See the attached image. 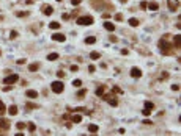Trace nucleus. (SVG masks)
Masks as SVG:
<instances>
[{"mask_svg":"<svg viewBox=\"0 0 181 136\" xmlns=\"http://www.w3.org/2000/svg\"><path fill=\"white\" fill-rule=\"evenodd\" d=\"M88 70H90V72H95L96 67H95V66H88Z\"/></svg>","mask_w":181,"mask_h":136,"instance_id":"obj_40","label":"nucleus"},{"mask_svg":"<svg viewBox=\"0 0 181 136\" xmlns=\"http://www.w3.org/2000/svg\"><path fill=\"white\" fill-rule=\"evenodd\" d=\"M3 91H5V92H8V91H11V85H6V86L3 88Z\"/></svg>","mask_w":181,"mask_h":136,"instance_id":"obj_37","label":"nucleus"},{"mask_svg":"<svg viewBox=\"0 0 181 136\" xmlns=\"http://www.w3.org/2000/svg\"><path fill=\"white\" fill-rule=\"evenodd\" d=\"M145 108H148V110H153V108H154V105H153L151 102H147V103H145Z\"/></svg>","mask_w":181,"mask_h":136,"instance_id":"obj_33","label":"nucleus"},{"mask_svg":"<svg viewBox=\"0 0 181 136\" xmlns=\"http://www.w3.org/2000/svg\"><path fill=\"white\" fill-rule=\"evenodd\" d=\"M88 131H92V133H96V131H98V125H95V124L88 125Z\"/></svg>","mask_w":181,"mask_h":136,"instance_id":"obj_24","label":"nucleus"},{"mask_svg":"<svg viewBox=\"0 0 181 136\" xmlns=\"http://www.w3.org/2000/svg\"><path fill=\"white\" fill-rule=\"evenodd\" d=\"M27 3H29V5H30V3H33V0H27Z\"/></svg>","mask_w":181,"mask_h":136,"instance_id":"obj_46","label":"nucleus"},{"mask_svg":"<svg viewBox=\"0 0 181 136\" xmlns=\"http://www.w3.org/2000/svg\"><path fill=\"white\" fill-rule=\"evenodd\" d=\"M71 3H72V5H79L80 0H71Z\"/></svg>","mask_w":181,"mask_h":136,"instance_id":"obj_41","label":"nucleus"},{"mask_svg":"<svg viewBox=\"0 0 181 136\" xmlns=\"http://www.w3.org/2000/svg\"><path fill=\"white\" fill-rule=\"evenodd\" d=\"M38 69H40V64H38V63H32V64L29 66V70H30V72H36Z\"/></svg>","mask_w":181,"mask_h":136,"instance_id":"obj_18","label":"nucleus"},{"mask_svg":"<svg viewBox=\"0 0 181 136\" xmlns=\"http://www.w3.org/2000/svg\"><path fill=\"white\" fill-rule=\"evenodd\" d=\"M76 95H77V99H84L87 95V89H79V92Z\"/></svg>","mask_w":181,"mask_h":136,"instance_id":"obj_19","label":"nucleus"},{"mask_svg":"<svg viewBox=\"0 0 181 136\" xmlns=\"http://www.w3.org/2000/svg\"><path fill=\"white\" fill-rule=\"evenodd\" d=\"M120 2H121V3H126V2H128V0H120Z\"/></svg>","mask_w":181,"mask_h":136,"instance_id":"obj_47","label":"nucleus"},{"mask_svg":"<svg viewBox=\"0 0 181 136\" xmlns=\"http://www.w3.org/2000/svg\"><path fill=\"white\" fill-rule=\"evenodd\" d=\"M85 42L87 44H95L96 42V38H95V36H88V38L85 39Z\"/></svg>","mask_w":181,"mask_h":136,"instance_id":"obj_25","label":"nucleus"},{"mask_svg":"<svg viewBox=\"0 0 181 136\" xmlns=\"http://www.w3.org/2000/svg\"><path fill=\"white\" fill-rule=\"evenodd\" d=\"M49 28H52V30H58V28H60V24H58V22H50V24H49Z\"/></svg>","mask_w":181,"mask_h":136,"instance_id":"obj_21","label":"nucleus"},{"mask_svg":"<svg viewBox=\"0 0 181 136\" xmlns=\"http://www.w3.org/2000/svg\"><path fill=\"white\" fill-rule=\"evenodd\" d=\"M57 75H58V77H60V78H63V77H65V74H63V72H60V70H58V72H57Z\"/></svg>","mask_w":181,"mask_h":136,"instance_id":"obj_44","label":"nucleus"},{"mask_svg":"<svg viewBox=\"0 0 181 136\" xmlns=\"http://www.w3.org/2000/svg\"><path fill=\"white\" fill-rule=\"evenodd\" d=\"M27 108H29V110H35V108H38V106L35 103H27Z\"/></svg>","mask_w":181,"mask_h":136,"instance_id":"obj_35","label":"nucleus"},{"mask_svg":"<svg viewBox=\"0 0 181 136\" xmlns=\"http://www.w3.org/2000/svg\"><path fill=\"white\" fill-rule=\"evenodd\" d=\"M147 5H148L147 2H142V3H140V8H142V10H147Z\"/></svg>","mask_w":181,"mask_h":136,"instance_id":"obj_36","label":"nucleus"},{"mask_svg":"<svg viewBox=\"0 0 181 136\" xmlns=\"http://www.w3.org/2000/svg\"><path fill=\"white\" fill-rule=\"evenodd\" d=\"M104 28H106L107 31H113V30H115V25L110 24V22H104Z\"/></svg>","mask_w":181,"mask_h":136,"instance_id":"obj_17","label":"nucleus"},{"mask_svg":"<svg viewBox=\"0 0 181 136\" xmlns=\"http://www.w3.org/2000/svg\"><path fill=\"white\" fill-rule=\"evenodd\" d=\"M90 3H92L93 5V8H96V10H102V8L106 6V8H109V10H112V5L110 6H109V5H106L104 3V0H90Z\"/></svg>","mask_w":181,"mask_h":136,"instance_id":"obj_3","label":"nucleus"},{"mask_svg":"<svg viewBox=\"0 0 181 136\" xmlns=\"http://www.w3.org/2000/svg\"><path fill=\"white\" fill-rule=\"evenodd\" d=\"M71 70H72V72H77V70H79V67L74 64V66H71Z\"/></svg>","mask_w":181,"mask_h":136,"instance_id":"obj_38","label":"nucleus"},{"mask_svg":"<svg viewBox=\"0 0 181 136\" xmlns=\"http://www.w3.org/2000/svg\"><path fill=\"white\" fill-rule=\"evenodd\" d=\"M173 41H175V49L179 50V34H175L173 36Z\"/></svg>","mask_w":181,"mask_h":136,"instance_id":"obj_20","label":"nucleus"},{"mask_svg":"<svg viewBox=\"0 0 181 136\" xmlns=\"http://www.w3.org/2000/svg\"><path fill=\"white\" fill-rule=\"evenodd\" d=\"M131 77H132V78H140V77H142V70H140L139 67H132V69H131Z\"/></svg>","mask_w":181,"mask_h":136,"instance_id":"obj_8","label":"nucleus"},{"mask_svg":"<svg viewBox=\"0 0 181 136\" xmlns=\"http://www.w3.org/2000/svg\"><path fill=\"white\" fill-rule=\"evenodd\" d=\"M72 85H74L76 88H80V85H82V81H80V80H74V81H72Z\"/></svg>","mask_w":181,"mask_h":136,"instance_id":"obj_32","label":"nucleus"},{"mask_svg":"<svg viewBox=\"0 0 181 136\" xmlns=\"http://www.w3.org/2000/svg\"><path fill=\"white\" fill-rule=\"evenodd\" d=\"M102 99H104L106 102H109L112 106H117V105H118V100H117V97L113 95V92H106V94L102 95Z\"/></svg>","mask_w":181,"mask_h":136,"instance_id":"obj_2","label":"nucleus"},{"mask_svg":"<svg viewBox=\"0 0 181 136\" xmlns=\"http://www.w3.org/2000/svg\"><path fill=\"white\" fill-rule=\"evenodd\" d=\"M159 50L164 53V55H169V53L173 52V44L167 42V36H164L162 39H159Z\"/></svg>","mask_w":181,"mask_h":136,"instance_id":"obj_1","label":"nucleus"},{"mask_svg":"<svg viewBox=\"0 0 181 136\" xmlns=\"http://www.w3.org/2000/svg\"><path fill=\"white\" fill-rule=\"evenodd\" d=\"M107 89H109V88H107L106 85H101V86H99V88L96 89V95H99V97H102V95H104V94L107 92Z\"/></svg>","mask_w":181,"mask_h":136,"instance_id":"obj_9","label":"nucleus"},{"mask_svg":"<svg viewBox=\"0 0 181 136\" xmlns=\"http://www.w3.org/2000/svg\"><path fill=\"white\" fill-rule=\"evenodd\" d=\"M147 6L150 8V10H151V11H158V10H159V5H158L156 2H150V3H148Z\"/></svg>","mask_w":181,"mask_h":136,"instance_id":"obj_14","label":"nucleus"},{"mask_svg":"<svg viewBox=\"0 0 181 136\" xmlns=\"http://www.w3.org/2000/svg\"><path fill=\"white\" fill-rule=\"evenodd\" d=\"M95 21H93V17L92 16H82V17H79L77 19V24L79 25H92Z\"/></svg>","mask_w":181,"mask_h":136,"instance_id":"obj_4","label":"nucleus"},{"mask_svg":"<svg viewBox=\"0 0 181 136\" xmlns=\"http://www.w3.org/2000/svg\"><path fill=\"white\" fill-rule=\"evenodd\" d=\"M50 88H52V91L55 94H60V92H63V89H65V85H63L61 81H54Z\"/></svg>","mask_w":181,"mask_h":136,"instance_id":"obj_5","label":"nucleus"},{"mask_svg":"<svg viewBox=\"0 0 181 136\" xmlns=\"http://www.w3.org/2000/svg\"><path fill=\"white\" fill-rule=\"evenodd\" d=\"M17 64H25V60L22 58V60H17Z\"/></svg>","mask_w":181,"mask_h":136,"instance_id":"obj_43","label":"nucleus"},{"mask_svg":"<svg viewBox=\"0 0 181 136\" xmlns=\"http://www.w3.org/2000/svg\"><path fill=\"white\" fill-rule=\"evenodd\" d=\"M172 89H173V91H178L179 86H178V85H172Z\"/></svg>","mask_w":181,"mask_h":136,"instance_id":"obj_42","label":"nucleus"},{"mask_svg":"<svg viewBox=\"0 0 181 136\" xmlns=\"http://www.w3.org/2000/svg\"><path fill=\"white\" fill-rule=\"evenodd\" d=\"M99 56H101V55H99L98 52H92V53H90V58H92V60H95V61H96Z\"/></svg>","mask_w":181,"mask_h":136,"instance_id":"obj_26","label":"nucleus"},{"mask_svg":"<svg viewBox=\"0 0 181 136\" xmlns=\"http://www.w3.org/2000/svg\"><path fill=\"white\" fill-rule=\"evenodd\" d=\"M57 2H61V0H57Z\"/></svg>","mask_w":181,"mask_h":136,"instance_id":"obj_48","label":"nucleus"},{"mask_svg":"<svg viewBox=\"0 0 181 136\" xmlns=\"http://www.w3.org/2000/svg\"><path fill=\"white\" fill-rule=\"evenodd\" d=\"M16 36H17V33H16V31H11V39H14Z\"/></svg>","mask_w":181,"mask_h":136,"instance_id":"obj_45","label":"nucleus"},{"mask_svg":"<svg viewBox=\"0 0 181 136\" xmlns=\"http://www.w3.org/2000/svg\"><path fill=\"white\" fill-rule=\"evenodd\" d=\"M16 81H19V75L13 74V75H10V77H6V78L3 80V83H6V85H11V83H16Z\"/></svg>","mask_w":181,"mask_h":136,"instance_id":"obj_6","label":"nucleus"},{"mask_svg":"<svg viewBox=\"0 0 181 136\" xmlns=\"http://www.w3.org/2000/svg\"><path fill=\"white\" fill-rule=\"evenodd\" d=\"M25 95L29 97V99H36V97H38V92H36L35 89H29V91L25 92Z\"/></svg>","mask_w":181,"mask_h":136,"instance_id":"obj_13","label":"nucleus"},{"mask_svg":"<svg viewBox=\"0 0 181 136\" xmlns=\"http://www.w3.org/2000/svg\"><path fill=\"white\" fill-rule=\"evenodd\" d=\"M8 111H10V114H11V116H16V114H17V106L11 105V106H10V110H8Z\"/></svg>","mask_w":181,"mask_h":136,"instance_id":"obj_22","label":"nucleus"},{"mask_svg":"<svg viewBox=\"0 0 181 136\" xmlns=\"http://www.w3.org/2000/svg\"><path fill=\"white\" fill-rule=\"evenodd\" d=\"M115 21H120V22H121V21H123V14H121V13H117V14H115Z\"/></svg>","mask_w":181,"mask_h":136,"instance_id":"obj_29","label":"nucleus"},{"mask_svg":"<svg viewBox=\"0 0 181 136\" xmlns=\"http://www.w3.org/2000/svg\"><path fill=\"white\" fill-rule=\"evenodd\" d=\"M142 114H143V116H150V114H151V110H148V108H145V110L142 111Z\"/></svg>","mask_w":181,"mask_h":136,"instance_id":"obj_34","label":"nucleus"},{"mask_svg":"<svg viewBox=\"0 0 181 136\" xmlns=\"http://www.w3.org/2000/svg\"><path fill=\"white\" fill-rule=\"evenodd\" d=\"M139 24H140V21L137 19V17H131L129 19V25L131 27H139Z\"/></svg>","mask_w":181,"mask_h":136,"instance_id":"obj_15","label":"nucleus"},{"mask_svg":"<svg viewBox=\"0 0 181 136\" xmlns=\"http://www.w3.org/2000/svg\"><path fill=\"white\" fill-rule=\"evenodd\" d=\"M47 60H49V61H55V60H58V55H57V53H49V55H47Z\"/></svg>","mask_w":181,"mask_h":136,"instance_id":"obj_23","label":"nucleus"},{"mask_svg":"<svg viewBox=\"0 0 181 136\" xmlns=\"http://www.w3.org/2000/svg\"><path fill=\"white\" fill-rule=\"evenodd\" d=\"M6 113V108H5V105H3V102H0V116H3Z\"/></svg>","mask_w":181,"mask_h":136,"instance_id":"obj_27","label":"nucleus"},{"mask_svg":"<svg viewBox=\"0 0 181 136\" xmlns=\"http://www.w3.org/2000/svg\"><path fill=\"white\" fill-rule=\"evenodd\" d=\"M16 127H17V130H24V128H25V124H24V122H17Z\"/></svg>","mask_w":181,"mask_h":136,"instance_id":"obj_30","label":"nucleus"},{"mask_svg":"<svg viewBox=\"0 0 181 136\" xmlns=\"http://www.w3.org/2000/svg\"><path fill=\"white\" fill-rule=\"evenodd\" d=\"M167 5H169V8L172 11H178V6H179V3L178 2H173V0H169L167 2Z\"/></svg>","mask_w":181,"mask_h":136,"instance_id":"obj_12","label":"nucleus"},{"mask_svg":"<svg viewBox=\"0 0 181 136\" xmlns=\"http://www.w3.org/2000/svg\"><path fill=\"white\" fill-rule=\"evenodd\" d=\"M10 130V122L5 119H0V131H8Z\"/></svg>","mask_w":181,"mask_h":136,"instance_id":"obj_7","label":"nucleus"},{"mask_svg":"<svg viewBox=\"0 0 181 136\" xmlns=\"http://www.w3.org/2000/svg\"><path fill=\"white\" fill-rule=\"evenodd\" d=\"M35 130H36V127H35V124H29V131H30V133H33Z\"/></svg>","mask_w":181,"mask_h":136,"instance_id":"obj_31","label":"nucleus"},{"mask_svg":"<svg viewBox=\"0 0 181 136\" xmlns=\"http://www.w3.org/2000/svg\"><path fill=\"white\" fill-rule=\"evenodd\" d=\"M52 39H54V41H60V42H63V41L66 39V36L63 34V33H54V34H52Z\"/></svg>","mask_w":181,"mask_h":136,"instance_id":"obj_11","label":"nucleus"},{"mask_svg":"<svg viewBox=\"0 0 181 136\" xmlns=\"http://www.w3.org/2000/svg\"><path fill=\"white\" fill-rule=\"evenodd\" d=\"M71 121L74 122V124H80V122H82V116H80V114H74V116L71 117Z\"/></svg>","mask_w":181,"mask_h":136,"instance_id":"obj_16","label":"nucleus"},{"mask_svg":"<svg viewBox=\"0 0 181 136\" xmlns=\"http://www.w3.org/2000/svg\"><path fill=\"white\" fill-rule=\"evenodd\" d=\"M41 11H43V14H46V16H50V14L54 13V10H52V6H50V5H43Z\"/></svg>","mask_w":181,"mask_h":136,"instance_id":"obj_10","label":"nucleus"},{"mask_svg":"<svg viewBox=\"0 0 181 136\" xmlns=\"http://www.w3.org/2000/svg\"><path fill=\"white\" fill-rule=\"evenodd\" d=\"M110 41H112V42H117V36H113V34H110Z\"/></svg>","mask_w":181,"mask_h":136,"instance_id":"obj_39","label":"nucleus"},{"mask_svg":"<svg viewBox=\"0 0 181 136\" xmlns=\"http://www.w3.org/2000/svg\"><path fill=\"white\" fill-rule=\"evenodd\" d=\"M16 16L17 17H25V16H29V13H27V11H17Z\"/></svg>","mask_w":181,"mask_h":136,"instance_id":"obj_28","label":"nucleus"}]
</instances>
